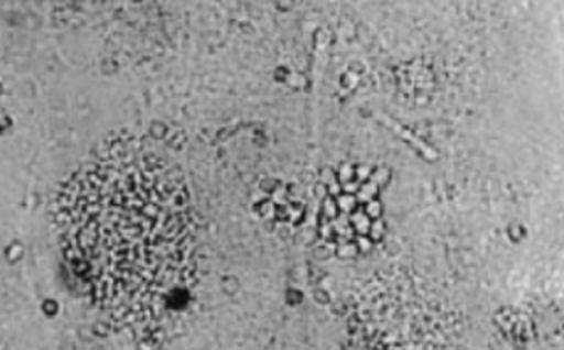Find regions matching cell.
Here are the masks:
<instances>
[{
	"label": "cell",
	"instance_id": "6da1fadb",
	"mask_svg": "<svg viewBox=\"0 0 564 350\" xmlns=\"http://www.w3.org/2000/svg\"><path fill=\"white\" fill-rule=\"evenodd\" d=\"M62 250L94 305L138 319L176 284L193 240L184 175L154 155H110L70 179Z\"/></svg>",
	"mask_w": 564,
	"mask_h": 350
}]
</instances>
